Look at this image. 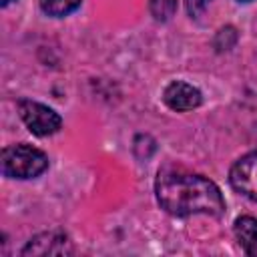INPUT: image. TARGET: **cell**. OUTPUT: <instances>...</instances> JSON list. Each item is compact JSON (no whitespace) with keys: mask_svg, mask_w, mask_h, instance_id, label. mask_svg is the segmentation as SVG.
<instances>
[{"mask_svg":"<svg viewBox=\"0 0 257 257\" xmlns=\"http://www.w3.org/2000/svg\"><path fill=\"white\" fill-rule=\"evenodd\" d=\"M151 14L159 22H167L177 12V0H149Z\"/></svg>","mask_w":257,"mask_h":257,"instance_id":"cell-9","label":"cell"},{"mask_svg":"<svg viewBox=\"0 0 257 257\" xmlns=\"http://www.w3.org/2000/svg\"><path fill=\"white\" fill-rule=\"evenodd\" d=\"M163 100L171 110L177 112H185V110H193L203 102V94L199 88H195L189 82L183 80H175L171 82L165 92H163Z\"/></svg>","mask_w":257,"mask_h":257,"instance_id":"cell-5","label":"cell"},{"mask_svg":"<svg viewBox=\"0 0 257 257\" xmlns=\"http://www.w3.org/2000/svg\"><path fill=\"white\" fill-rule=\"evenodd\" d=\"M18 112H20V118L24 120V124L28 126V131L36 137L54 135L62 124V118L58 112H54L50 106L40 104L36 100L20 98L18 100Z\"/></svg>","mask_w":257,"mask_h":257,"instance_id":"cell-3","label":"cell"},{"mask_svg":"<svg viewBox=\"0 0 257 257\" xmlns=\"http://www.w3.org/2000/svg\"><path fill=\"white\" fill-rule=\"evenodd\" d=\"M239 2H251V0H239Z\"/></svg>","mask_w":257,"mask_h":257,"instance_id":"cell-12","label":"cell"},{"mask_svg":"<svg viewBox=\"0 0 257 257\" xmlns=\"http://www.w3.org/2000/svg\"><path fill=\"white\" fill-rule=\"evenodd\" d=\"M209 2H211V0H185V4H187V12H189L193 18H197V16L209 6Z\"/></svg>","mask_w":257,"mask_h":257,"instance_id":"cell-10","label":"cell"},{"mask_svg":"<svg viewBox=\"0 0 257 257\" xmlns=\"http://www.w3.org/2000/svg\"><path fill=\"white\" fill-rule=\"evenodd\" d=\"M80 2L82 0H38L42 12L48 16H54V18L68 16L70 12H74L80 6Z\"/></svg>","mask_w":257,"mask_h":257,"instance_id":"cell-8","label":"cell"},{"mask_svg":"<svg viewBox=\"0 0 257 257\" xmlns=\"http://www.w3.org/2000/svg\"><path fill=\"white\" fill-rule=\"evenodd\" d=\"M231 187L251 201H257V151L241 157L229 171Z\"/></svg>","mask_w":257,"mask_h":257,"instance_id":"cell-4","label":"cell"},{"mask_svg":"<svg viewBox=\"0 0 257 257\" xmlns=\"http://www.w3.org/2000/svg\"><path fill=\"white\" fill-rule=\"evenodd\" d=\"M235 237L247 255L257 257V219L255 217H249V215L239 217L235 221Z\"/></svg>","mask_w":257,"mask_h":257,"instance_id":"cell-7","label":"cell"},{"mask_svg":"<svg viewBox=\"0 0 257 257\" xmlns=\"http://www.w3.org/2000/svg\"><path fill=\"white\" fill-rule=\"evenodd\" d=\"M155 193L159 205L175 215H211L221 217L225 213V199L221 189L203 175L187 173L181 169H163L159 171Z\"/></svg>","mask_w":257,"mask_h":257,"instance_id":"cell-1","label":"cell"},{"mask_svg":"<svg viewBox=\"0 0 257 257\" xmlns=\"http://www.w3.org/2000/svg\"><path fill=\"white\" fill-rule=\"evenodd\" d=\"M72 253V245L62 231H46L28 241L22 249V255H68Z\"/></svg>","mask_w":257,"mask_h":257,"instance_id":"cell-6","label":"cell"},{"mask_svg":"<svg viewBox=\"0 0 257 257\" xmlns=\"http://www.w3.org/2000/svg\"><path fill=\"white\" fill-rule=\"evenodd\" d=\"M48 169V157L26 143L10 145L2 151V173L10 179H34Z\"/></svg>","mask_w":257,"mask_h":257,"instance_id":"cell-2","label":"cell"},{"mask_svg":"<svg viewBox=\"0 0 257 257\" xmlns=\"http://www.w3.org/2000/svg\"><path fill=\"white\" fill-rule=\"evenodd\" d=\"M10 2H14V0H0V4H2V6H4V8H6V6H8V4H10Z\"/></svg>","mask_w":257,"mask_h":257,"instance_id":"cell-11","label":"cell"}]
</instances>
